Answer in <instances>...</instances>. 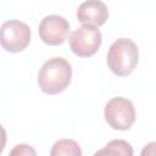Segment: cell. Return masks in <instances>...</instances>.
I'll list each match as a JSON object with an SVG mask.
<instances>
[{
    "mask_svg": "<svg viewBox=\"0 0 156 156\" xmlns=\"http://www.w3.org/2000/svg\"><path fill=\"white\" fill-rule=\"evenodd\" d=\"M6 130L4 129V127L0 124V154L4 151V147L6 145Z\"/></svg>",
    "mask_w": 156,
    "mask_h": 156,
    "instance_id": "cell-11",
    "label": "cell"
},
{
    "mask_svg": "<svg viewBox=\"0 0 156 156\" xmlns=\"http://www.w3.org/2000/svg\"><path fill=\"white\" fill-rule=\"evenodd\" d=\"M139 50L136 44L128 38L115 40L107 52L108 68L119 77L130 74L138 65Z\"/></svg>",
    "mask_w": 156,
    "mask_h": 156,
    "instance_id": "cell-2",
    "label": "cell"
},
{
    "mask_svg": "<svg viewBox=\"0 0 156 156\" xmlns=\"http://www.w3.org/2000/svg\"><path fill=\"white\" fill-rule=\"evenodd\" d=\"M107 6L101 0H87L82 2L77 10V18L80 23L98 28L107 21Z\"/></svg>",
    "mask_w": 156,
    "mask_h": 156,
    "instance_id": "cell-7",
    "label": "cell"
},
{
    "mask_svg": "<svg viewBox=\"0 0 156 156\" xmlns=\"http://www.w3.org/2000/svg\"><path fill=\"white\" fill-rule=\"evenodd\" d=\"M30 43L29 27L18 20H10L0 27V44L9 52H20Z\"/></svg>",
    "mask_w": 156,
    "mask_h": 156,
    "instance_id": "cell-4",
    "label": "cell"
},
{
    "mask_svg": "<svg viewBox=\"0 0 156 156\" xmlns=\"http://www.w3.org/2000/svg\"><path fill=\"white\" fill-rule=\"evenodd\" d=\"M51 156H82V150L77 141L72 139H61L57 140L50 151Z\"/></svg>",
    "mask_w": 156,
    "mask_h": 156,
    "instance_id": "cell-8",
    "label": "cell"
},
{
    "mask_svg": "<svg viewBox=\"0 0 156 156\" xmlns=\"http://www.w3.org/2000/svg\"><path fill=\"white\" fill-rule=\"evenodd\" d=\"M72 67L63 57L49 58L39 69L38 85L43 93L55 95L62 93L71 83Z\"/></svg>",
    "mask_w": 156,
    "mask_h": 156,
    "instance_id": "cell-1",
    "label": "cell"
},
{
    "mask_svg": "<svg viewBox=\"0 0 156 156\" xmlns=\"http://www.w3.org/2000/svg\"><path fill=\"white\" fill-rule=\"evenodd\" d=\"M104 117L112 129L128 130L135 122V108L126 98H112L105 106Z\"/></svg>",
    "mask_w": 156,
    "mask_h": 156,
    "instance_id": "cell-3",
    "label": "cell"
},
{
    "mask_svg": "<svg viewBox=\"0 0 156 156\" xmlns=\"http://www.w3.org/2000/svg\"><path fill=\"white\" fill-rule=\"evenodd\" d=\"M95 155H123V156H132L133 149L130 144L123 139H115L107 143V145L96 151Z\"/></svg>",
    "mask_w": 156,
    "mask_h": 156,
    "instance_id": "cell-9",
    "label": "cell"
},
{
    "mask_svg": "<svg viewBox=\"0 0 156 156\" xmlns=\"http://www.w3.org/2000/svg\"><path fill=\"white\" fill-rule=\"evenodd\" d=\"M11 155H37L35 150L32 149L30 146L26 145V144H18L15 146V149L10 152Z\"/></svg>",
    "mask_w": 156,
    "mask_h": 156,
    "instance_id": "cell-10",
    "label": "cell"
},
{
    "mask_svg": "<svg viewBox=\"0 0 156 156\" xmlns=\"http://www.w3.org/2000/svg\"><path fill=\"white\" fill-rule=\"evenodd\" d=\"M38 32L40 39L45 44L57 46L67 39L69 34V23L62 16L49 15L41 20Z\"/></svg>",
    "mask_w": 156,
    "mask_h": 156,
    "instance_id": "cell-6",
    "label": "cell"
},
{
    "mask_svg": "<svg viewBox=\"0 0 156 156\" xmlns=\"http://www.w3.org/2000/svg\"><path fill=\"white\" fill-rule=\"evenodd\" d=\"M102 43L101 32L98 27L83 24L69 35V46L74 55L89 57L98 52Z\"/></svg>",
    "mask_w": 156,
    "mask_h": 156,
    "instance_id": "cell-5",
    "label": "cell"
}]
</instances>
